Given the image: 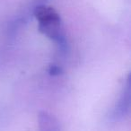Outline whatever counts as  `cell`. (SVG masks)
<instances>
[{"mask_svg":"<svg viewBox=\"0 0 131 131\" xmlns=\"http://www.w3.org/2000/svg\"><path fill=\"white\" fill-rule=\"evenodd\" d=\"M49 72V74L52 75H58L61 73V69H60V68H58V66L53 65V66H50Z\"/></svg>","mask_w":131,"mask_h":131,"instance_id":"obj_5","label":"cell"},{"mask_svg":"<svg viewBox=\"0 0 131 131\" xmlns=\"http://www.w3.org/2000/svg\"><path fill=\"white\" fill-rule=\"evenodd\" d=\"M39 131H60L59 123L52 114L40 111L38 116Z\"/></svg>","mask_w":131,"mask_h":131,"instance_id":"obj_4","label":"cell"},{"mask_svg":"<svg viewBox=\"0 0 131 131\" xmlns=\"http://www.w3.org/2000/svg\"><path fill=\"white\" fill-rule=\"evenodd\" d=\"M130 79H129V77H127L119 97H118V102H116L111 111V118L112 121H120L128 114L129 108H130Z\"/></svg>","mask_w":131,"mask_h":131,"instance_id":"obj_2","label":"cell"},{"mask_svg":"<svg viewBox=\"0 0 131 131\" xmlns=\"http://www.w3.org/2000/svg\"><path fill=\"white\" fill-rule=\"evenodd\" d=\"M39 31L51 40H53L58 46L60 50H66L68 47V42L61 20L39 24Z\"/></svg>","mask_w":131,"mask_h":131,"instance_id":"obj_1","label":"cell"},{"mask_svg":"<svg viewBox=\"0 0 131 131\" xmlns=\"http://www.w3.org/2000/svg\"><path fill=\"white\" fill-rule=\"evenodd\" d=\"M33 15L39 22V24L48 23L51 21L61 20L58 13L52 6H46V5H39L33 10Z\"/></svg>","mask_w":131,"mask_h":131,"instance_id":"obj_3","label":"cell"}]
</instances>
